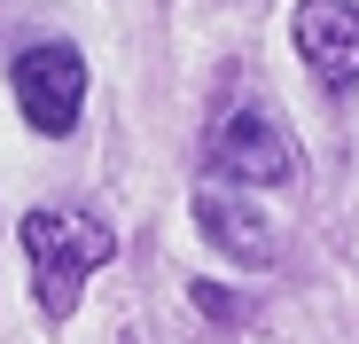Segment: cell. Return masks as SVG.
I'll return each mask as SVG.
<instances>
[{
    "label": "cell",
    "instance_id": "6da1fadb",
    "mask_svg": "<svg viewBox=\"0 0 359 344\" xmlns=\"http://www.w3.org/2000/svg\"><path fill=\"white\" fill-rule=\"evenodd\" d=\"M117 235L86 211H24V258H32V298L47 321H71L79 313V290L86 274L109 266Z\"/></svg>",
    "mask_w": 359,
    "mask_h": 344
},
{
    "label": "cell",
    "instance_id": "7a4b0ae2",
    "mask_svg": "<svg viewBox=\"0 0 359 344\" xmlns=\"http://www.w3.org/2000/svg\"><path fill=\"white\" fill-rule=\"evenodd\" d=\"M8 79H16V110H24L47 141H63V133L79 126V110H86V63H79V47H63V39L24 47Z\"/></svg>",
    "mask_w": 359,
    "mask_h": 344
},
{
    "label": "cell",
    "instance_id": "3957f363",
    "mask_svg": "<svg viewBox=\"0 0 359 344\" xmlns=\"http://www.w3.org/2000/svg\"><path fill=\"white\" fill-rule=\"evenodd\" d=\"M211 172H226V180H250V188H273V180H289L297 172V157H289V133L266 118V110H226V118L211 126Z\"/></svg>",
    "mask_w": 359,
    "mask_h": 344
},
{
    "label": "cell",
    "instance_id": "277c9868",
    "mask_svg": "<svg viewBox=\"0 0 359 344\" xmlns=\"http://www.w3.org/2000/svg\"><path fill=\"white\" fill-rule=\"evenodd\" d=\"M297 55L328 94L359 86V0H297Z\"/></svg>",
    "mask_w": 359,
    "mask_h": 344
},
{
    "label": "cell",
    "instance_id": "5b68a950",
    "mask_svg": "<svg viewBox=\"0 0 359 344\" xmlns=\"http://www.w3.org/2000/svg\"><path fill=\"white\" fill-rule=\"evenodd\" d=\"M196 219H203V235H211L226 258H243V266H273V251H281V227H273L258 204H243V196L203 188V196H196Z\"/></svg>",
    "mask_w": 359,
    "mask_h": 344
},
{
    "label": "cell",
    "instance_id": "8992f818",
    "mask_svg": "<svg viewBox=\"0 0 359 344\" xmlns=\"http://www.w3.org/2000/svg\"><path fill=\"white\" fill-rule=\"evenodd\" d=\"M196 305H203L211 321H243V313H250L243 298H226V290H211V282H196Z\"/></svg>",
    "mask_w": 359,
    "mask_h": 344
}]
</instances>
